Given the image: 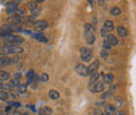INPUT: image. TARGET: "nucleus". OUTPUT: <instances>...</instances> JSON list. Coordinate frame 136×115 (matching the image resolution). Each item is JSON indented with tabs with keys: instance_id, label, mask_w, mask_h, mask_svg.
<instances>
[{
	"instance_id": "nucleus-21",
	"label": "nucleus",
	"mask_w": 136,
	"mask_h": 115,
	"mask_svg": "<svg viewBox=\"0 0 136 115\" xmlns=\"http://www.w3.org/2000/svg\"><path fill=\"white\" fill-rule=\"evenodd\" d=\"M110 13H111L112 16H119L120 14H122V11H120V8L118 6H114V7L111 8Z\"/></svg>"
},
{
	"instance_id": "nucleus-39",
	"label": "nucleus",
	"mask_w": 136,
	"mask_h": 115,
	"mask_svg": "<svg viewBox=\"0 0 136 115\" xmlns=\"http://www.w3.org/2000/svg\"><path fill=\"white\" fill-rule=\"evenodd\" d=\"M116 115H126V113L124 111H117L116 112Z\"/></svg>"
},
{
	"instance_id": "nucleus-30",
	"label": "nucleus",
	"mask_w": 136,
	"mask_h": 115,
	"mask_svg": "<svg viewBox=\"0 0 136 115\" xmlns=\"http://www.w3.org/2000/svg\"><path fill=\"white\" fill-rule=\"evenodd\" d=\"M109 57V51H107V50H103L101 51V58H103V59H106V58H108Z\"/></svg>"
},
{
	"instance_id": "nucleus-29",
	"label": "nucleus",
	"mask_w": 136,
	"mask_h": 115,
	"mask_svg": "<svg viewBox=\"0 0 136 115\" xmlns=\"http://www.w3.org/2000/svg\"><path fill=\"white\" fill-rule=\"evenodd\" d=\"M115 101L117 102V105H116L115 109H116V108H119V107H122V106H123L124 102H123V100H122V98H120V97H115Z\"/></svg>"
},
{
	"instance_id": "nucleus-8",
	"label": "nucleus",
	"mask_w": 136,
	"mask_h": 115,
	"mask_svg": "<svg viewBox=\"0 0 136 115\" xmlns=\"http://www.w3.org/2000/svg\"><path fill=\"white\" fill-rule=\"evenodd\" d=\"M46 27H47V22H46V20L37 21V22H36V25H35V29H36L37 31H42V30H44Z\"/></svg>"
},
{
	"instance_id": "nucleus-26",
	"label": "nucleus",
	"mask_w": 136,
	"mask_h": 115,
	"mask_svg": "<svg viewBox=\"0 0 136 115\" xmlns=\"http://www.w3.org/2000/svg\"><path fill=\"white\" fill-rule=\"evenodd\" d=\"M27 6H28L29 8H31L32 11L38 7V5H37V2H36V1H29V2H27Z\"/></svg>"
},
{
	"instance_id": "nucleus-2",
	"label": "nucleus",
	"mask_w": 136,
	"mask_h": 115,
	"mask_svg": "<svg viewBox=\"0 0 136 115\" xmlns=\"http://www.w3.org/2000/svg\"><path fill=\"white\" fill-rule=\"evenodd\" d=\"M81 59L83 62L87 63V62H90V60L92 59V51L90 50V49L88 47H83L81 48Z\"/></svg>"
},
{
	"instance_id": "nucleus-38",
	"label": "nucleus",
	"mask_w": 136,
	"mask_h": 115,
	"mask_svg": "<svg viewBox=\"0 0 136 115\" xmlns=\"http://www.w3.org/2000/svg\"><path fill=\"white\" fill-rule=\"evenodd\" d=\"M38 114H39V115H45V114H44V112H43V108H40V109H39Z\"/></svg>"
},
{
	"instance_id": "nucleus-25",
	"label": "nucleus",
	"mask_w": 136,
	"mask_h": 115,
	"mask_svg": "<svg viewBox=\"0 0 136 115\" xmlns=\"http://www.w3.org/2000/svg\"><path fill=\"white\" fill-rule=\"evenodd\" d=\"M40 14H41V8L37 7V8H35V10H33V11H32V17L36 18L37 16H39Z\"/></svg>"
},
{
	"instance_id": "nucleus-17",
	"label": "nucleus",
	"mask_w": 136,
	"mask_h": 115,
	"mask_svg": "<svg viewBox=\"0 0 136 115\" xmlns=\"http://www.w3.org/2000/svg\"><path fill=\"white\" fill-rule=\"evenodd\" d=\"M99 78V73L98 72H95L93 74H91V76H90V81H89V85H93L94 83H96V82L98 81Z\"/></svg>"
},
{
	"instance_id": "nucleus-11",
	"label": "nucleus",
	"mask_w": 136,
	"mask_h": 115,
	"mask_svg": "<svg viewBox=\"0 0 136 115\" xmlns=\"http://www.w3.org/2000/svg\"><path fill=\"white\" fill-rule=\"evenodd\" d=\"M11 79V73L4 70H0V83L1 82H6Z\"/></svg>"
},
{
	"instance_id": "nucleus-13",
	"label": "nucleus",
	"mask_w": 136,
	"mask_h": 115,
	"mask_svg": "<svg viewBox=\"0 0 136 115\" xmlns=\"http://www.w3.org/2000/svg\"><path fill=\"white\" fill-rule=\"evenodd\" d=\"M106 38H107V39H106V40H107L108 41V43L111 45V46H116L117 44H118V41H117V38L114 36V35H108L107 37H106Z\"/></svg>"
},
{
	"instance_id": "nucleus-10",
	"label": "nucleus",
	"mask_w": 136,
	"mask_h": 115,
	"mask_svg": "<svg viewBox=\"0 0 136 115\" xmlns=\"http://www.w3.org/2000/svg\"><path fill=\"white\" fill-rule=\"evenodd\" d=\"M116 30H117L118 36L123 37V38H126V37H128V36H129V31H128V29H127V28H125L124 26H118Z\"/></svg>"
},
{
	"instance_id": "nucleus-32",
	"label": "nucleus",
	"mask_w": 136,
	"mask_h": 115,
	"mask_svg": "<svg viewBox=\"0 0 136 115\" xmlns=\"http://www.w3.org/2000/svg\"><path fill=\"white\" fill-rule=\"evenodd\" d=\"M26 88H27L26 85H21V84H20V85L18 86V89H19V91H20L21 93H24V92L26 91Z\"/></svg>"
},
{
	"instance_id": "nucleus-24",
	"label": "nucleus",
	"mask_w": 136,
	"mask_h": 115,
	"mask_svg": "<svg viewBox=\"0 0 136 115\" xmlns=\"http://www.w3.org/2000/svg\"><path fill=\"white\" fill-rule=\"evenodd\" d=\"M48 79H49V76H48L47 73H41V75H40V81L41 82L45 83V82H47Z\"/></svg>"
},
{
	"instance_id": "nucleus-1",
	"label": "nucleus",
	"mask_w": 136,
	"mask_h": 115,
	"mask_svg": "<svg viewBox=\"0 0 136 115\" xmlns=\"http://www.w3.org/2000/svg\"><path fill=\"white\" fill-rule=\"evenodd\" d=\"M23 52V48L20 46H11V45H4L0 47V55L2 57H8V55L17 56Z\"/></svg>"
},
{
	"instance_id": "nucleus-27",
	"label": "nucleus",
	"mask_w": 136,
	"mask_h": 115,
	"mask_svg": "<svg viewBox=\"0 0 136 115\" xmlns=\"http://www.w3.org/2000/svg\"><path fill=\"white\" fill-rule=\"evenodd\" d=\"M43 112L45 115H51L52 114V109L50 107H44L43 108Z\"/></svg>"
},
{
	"instance_id": "nucleus-4",
	"label": "nucleus",
	"mask_w": 136,
	"mask_h": 115,
	"mask_svg": "<svg viewBox=\"0 0 136 115\" xmlns=\"http://www.w3.org/2000/svg\"><path fill=\"white\" fill-rule=\"evenodd\" d=\"M75 72H77L79 75H81V76H83V77H85V76H87L88 75V69H87V66L86 65H84V64H82V63H80V64H78L77 66H75Z\"/></svg>"
},
{
	"instance_id": "nucleus-15",
	"label": "nucleus",
	"mask_w": 136,
	"mask_h": 115,
	"mask_svg": "<svg viewBox=\"0 0 136 115\" xmlns=\"http://www.w3.org/2000/svg\"><path fill=\"white\" fill-rule=\"evenodd\" d=\"M7 85L12 88V90H14L15 88H17V87L20 85V82H19V79H16V78L10 79V81H8V83H7Z\"/></svg>"
},
{
	"instance_id": "nucleus-36",
	"label": "nucleus",
	"mask_w": 136,
	"mask_h": 115,
	"mask_svg": "<svg viewBox=\"0 0 136 115\" xmlns=\"http://www.w3.org/2000/svg\"><path fill=\"white\" fill-rule=\"evenodd\" d=\"M93 113H94V115H104V113H103V111L101 109H94Z\"/></svg>"
},
{
	"instance_id": "nucleus-34",
	"label": "nucleus",
	"mask_w": 136,
	"mask_h": 115,
	"mask_svg": "<svg viewBox=\"0 0 136 115\" xmlns=\"http://www.w3.org/2000/svg\"><path fill=\"white\" fill-rule=\"evenodd\" d=\"M8 103V105L11 106V107H20L21 105H20V103H18V102H7Z\"/></svg>"
},
{
	"instance_id": "nucleus-20",
	"label": "nucleus",
	"mask_w": 136,
	"mask_h": 115,
	"mask_svg": "<svg viewBox=\"0 0 136 115\" xmlns=\"http://www.w3.org/2000/svg\"><path fill=\"white\" fill-rule=\"evenodd\" d=\"M35 75H36V73H35L34 70H29V71L26 73V77H27V79H28V83H32L33 79L35 78Z\"/></svg>"
},
{
	"instance_id": "nucleus-33",
	"label": "nucleus",
	"mask_w": 136,
	"mask_h": 115,
	"mask_svg": "<svg viewBox=\"0 0 136 115\" xmlns=\"http://www.w3.org/2000/svg\"><path fill=\"white\" fill-rule=\"evenodd\" d=\"M0 89H6V90H12V88L7 85V84H3V83H0Z\"/></svg>"
},
{
	"instance_id": "nucleus-3",
	"label": "nucleus",
	"mask_w": 136,
	"mask_h": 115,
	"mask_svg": "<svg viewBox=\"0 0 136 115\" xmlns=\"http://www.w3.org/2000/svg\"><path fill=\"white\" fill-rule=\"evenodd\" d=\"M105 89V86H104V83L101 81H97L96 83H94L93 85H89V90L93 92V93H99V92H103Z\"/></svg>"
},
{
	"instance_id": "nucleus-41",
	"label": "nucleus",
	"mask_w": 136,
	"mask_h": 115,
	"mask_svg": "<svg viewBox=\"0 0 136 115\" xmlns=\"http://www.w3.org/2000/svg\"><path fill=\"white\" fill-rule=\"evenodd\" d=\"M20 115H27V113H24V114H20Z\"/></svg>"
},
{
	"instance_id": "nucleus-12",
	"label": "nucleus",
	"mask_w": 136,
	"mask_h": 115,
	"mask_svg": "<svg viewBox=\"0 0 136 115\" xmlns=\"http://www.w3.org/2000/svg\"><path fill=\"white\" fill-rule=\"evenodd\" d=\"M105 30H107V31H112L114 29V24L111 20H106L104 22V27H103Z\"/></svg>"
},
{
	"instance_id": "nucleus-6",
	"label": "nucleus",
	"mask_w": 136,
	"mask_h": 115,
	"mask_svg": "<svg viewBox=\"0 0 136 115\" xmlns=\"http://www.w3.org/2000/svg\"><path fill=\"white\" fill-rule=\"evenodd\" d=\"M98 67H99V62L96 60V61H94L93 63L90 64V66H89V67H87V69H88V74L91 75V74L97 72Z\"/></svg>"
},
{
	"instance_id": "nucleus-22",
	"label": "nucleus",
	"mask_w": 136,
	"mask_h": 115,
	"mask_svg": "<svg viewBox=\"0 0 136 115\" xmlns=\"http://www.w3.org/2000/svg\"><path fill=\"white\" fill-rule=\"evenodd\" d=\"M103 47H104V50H107V51H109L111 49V45L108 43V41L106 39L103 41Z\"/></svg>"
},
{
	"instance_id": "nucleus-40",
	"label": "nucleus",
	"mask_w": 136,
	"mask_h": 115,
	"mask_svg": "<svg viewBox=\"0 0 136 115\" xmlns=\"http://www.w3.org/2000/svg\"><path fill=\"white\" fill-rule=\"evenodd\" d=\"M93 27L96 28V20H95V18H93ZM93 27H92V28H93Z\"/></svg>"
},
{
	"instance_id": "nucleus-37",
	"label": "nucleus",
	"mask_w": 136,
	"mask_h": 115,
	"mask_svg": "<svg viewBox=\"0 0 136 115\" xmlns=\"http://www.w3.org/2000/svg\"><path fill=\"white\" fill-rule=\"evenodd\" d=\"M109 96H110V94H109L108 92H105V93L103 94L102 98H103V100H108V98H109Z\"/></svg>"
},
{
	"instance_id": "nucleus-23",
	"label": "nucleus",
	"mask_w": 136,
	"mask_h": 115,
	"mask_svg": "<svg viewBox=\"0 0 136 115\" xmlns=\"http://www.w3.org/2000/svg\"><path fill=\"white\" fill-rule=\"evenodd\" d=\"M36 22H37V21L35 20L34 17H32V16L27 19V25H28V26H35V25H36Z\"/></svg>"
},
{
	"instance_id": "nucleus-18",
	"label": "nucleus",
	"mask_w": 136,
	"mask_h": 115,
	"mask_svg": "<svg viewBox=\"0 0 136 115\" xmlns=\"http://www.w3.org/2000/svg\"><path fill=\"white\" fill-rule=\"evenodd\" d=\"M113 81H114V75L112 73H108L104 76V82L106 84H112Z\"/></svg>"
},
{
	"instance_id": "nucleus-35",
	"label": "nucleus",
	"mask_w": 136,
	"mask_h": 115,
	"mask_svg": "<svg viewBox=\"0 0 136 115\" xmlns=\"http://www.w3.org/2000/svg\"><path fill=\"white\" fill-rule=\"evenodd\" d=\"M107 32H108L107 30H105L104 28H102V29H101V36H102L103 38H106V37L108 36V34H107Z\"/></svg>"
},
{
	"instance_id": "nucleus-5",
	"label": "nucleus",
	"mask_w": 136,
	"mask_h": 115,
	"mask_svg": "<svg viewBox=\"0 0 136 115\" xmlns=\"http://www.w3.org/2000/svg\"><path fill=\"white\" fill-rule=\"evenodd\" d=\"M17 7H18V2H16V1H8V2H6V8H7V13L6 14H8V15L14 14L15 15V12H16Z\"/></svg>"
},
{
	"instance_id": "nucleus-9",
	"label": "nucleus",
	"mask_w": 136,
	"mask_h": 115,
	"mask_svg": "<svg viewBox=\"0 0 136 115\" xmlns=\"http://www.w3.org/2000/svg\"><path fill=\"white\" fill-rule=\"evenodd\" d=\"M11 64H12V58L11 57H1L0 58V68L5 67Z\"/></svg>"
},
{
	"instance_id": "nucleus-28",
	"label": "nucleus",
	"mask_w": 136,
	"mask_h": 115,
	"mask_svg": "<svg viewBox=\"0 0 136 115\" xmlns=\"http://www.w3.org/2000/svg\"><path fill=\"white\" fill-rule=\"evenodd\" d=\"M116 88H117V86H116V85H110L109 90H108V93H109L110 95H111V94H113V93H115Z\"/></svg>"
},
{
	"instance_id": "nucleus-16",
	"label": "nucleus",
	"mask_w": 136,
	"mask_h": 115,
	"mask_svg": "<svg viewBox=\"0 0 136 115\" xmlns=\"http://www.w3.org/2000/svg\"><path fill=\"white\" fill-rule=\"evenodd\" d=\"M8 98H10V94L6 91L0 90V101H2V102H8Z\"/></svg>"
},
{
	"instance_id": "nucleus-14",
	"label": "nucleus",
	"mask_w": 136,
	"mask_h": 115,
	"mask_svg": "<svg viewBox=\"0 0 136 115\" xmlns=\"http://www.w3.org/2000/svg\"><path fill=\"white\" fill-rule=\"evenodd\" d=\"M115 107L112 105H107L105 108V114L104 115H115Z\"/></svg>"
},
{
	"instance_id": "nucleus-31",
	"label": "nucleus",
	"mask_w": 136,
	"mask_h": 115,
	"mask_svg": "<svg viewBox=\"0 0 136 115\" xmlns=\"http://www.w3.org/2000/svg\"><path fill=\"white\" fill-rule=\"evenodd\" d=\"M85 31H93L92 25L90 24V23H86L85 24Z\"/></svg>"
},
{
	"instance_id": "nucleus-19",
	"label": "nucleus",
	"mask_w": 136,
	"mask_h": 115,
	"mask_svg": "<svg viewBox=\"0 0 136 115\" xmlns=\"http://www.w3.org/2000/svg\"><path fill=\"white\" fill-rule=\"evenodd\" d=\"M48 95L50 97V100H58V98L60 97V93L57 90H49Z\"/></svg>"
},
{
	"instance_id": "nucleus-7",
	"label": "nucleus",
	"mask_w": 136,
	"mask_h": 115,
	"mask_svg": "<svg viewBox=\"0 0 136 115\" xmlns=\"http://www.w3.org/2000/svg\"><path fill=\"white\" fill-rule=\"evenodd\" d=\"M85 40L88 44H93L95 41V36L93 31H85Z\"/></svg>"
}]
</instances>
